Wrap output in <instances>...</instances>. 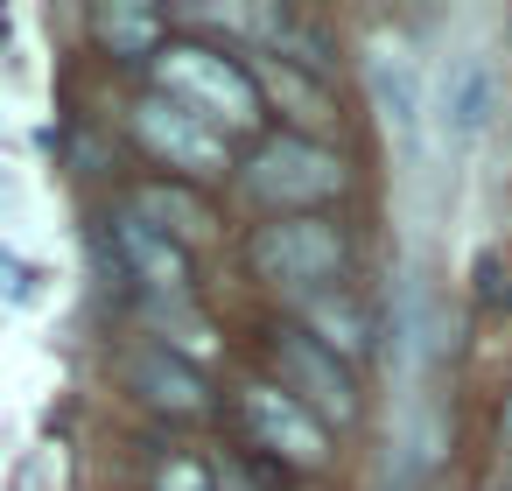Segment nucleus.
I'll list each match as a JSON object with an SVG mask.
<instances>
[{"label":"nucleus","instance_id":"16","mask_svg":"<svg viewBox=\"0 0 512 491\" xmlns=\"http://www.w3.org/2000/svg\"><path fill=\"white\" fill-rule=\"evenodd\" d=\"M155 491H218V484H211V470H204V463H183V456H176V463H162Z\"/></svg>","mask_w":512,"mask_h":491},{"label":"nucleus","instance_id":"7","mask_svg":"<svg viewBox=\"0 0 512 491\" xmlns=\"http://www.w3.org/2000/svg\"><path fill=\"white\" fill-rule=\"evenodd\" d=\"M246 428H253V442H267L295 470H323L330 463V428L302 400H288L281 386H246Z\"/></svg>","mask_w":512,"mask_h":491},{"label":"nucleus","instance_id":"3","mask_svg":"<svg viewBox=\"0 0 512 491\" xmlns=\"http://www.w3.org/2000/svg\"><path fill=\"white\" fill-rule=\"evenodd\" d=\"M344 232L330 225V218H274V225H260L253 232V246H246V260H253V274L260 281H274V288H316V281H330V274H344Z\"/></svg>","mask_w":512,"mask_h":491},{"label":"nucleus","instance_id":"11","mask_svg":"<svg viewBox=\"0 0 512 491\" xmlns=\"http://www.w3.org/2000/svg\"><path fill=\"white\" fill-rule=\"evenodd\" d=\"M134 218H141V225H155V232H162V239H176V246L211 239V211H204L190 190H176V183H148V190L134 197Z\"/></svg>","mask_w":512,"mask_h":491},{"label":"nucleus","instance_id":"8","mask_svg":"<svg viewBox=\"0 0 512 491\" xmlns=\"http://www.w3.org/2000/svg\"><path fill=\"white\" fill-rule=\"evenodd\" d=\"M365 85H372L379 120H386L400 141H414V134H421V106H428L414 50H407V43H393V36H372V50H365Z\"/></svg>","mask_w":512,"mask_h":491},{"label":"nucleus","instance_id":"9","mask_svg":"<svg viewBox=\"0 0 512 491\" xmlns=\"http://www.w3.org/2000/svg\"><path fill=\"white\" fill-rule=\"evenodd\" d=\"M127 379H134V393H141L148 407H162V414H204V407H211L204 372H197L190 358H176L169 344L134 351V358H127Z\"/></svg>","mask_w":512,"mask_h":491},{"label":"nucleus","instance_id":"6","mask_svg":"<svg viewBox=\"0 0 512 491\" xmlns=\"http://www.w3.org/2000/svg\"><path fill=\"white\" fill-rule=\"evenodd\" d=\"M435 120L449 141H477L498 120V64L484 50H456L435 71Z\"/></svg>","mask_w":512,"mask_h":491},{"label":"nucleus","instance_id":"10","mask_svg":"<svg viewBox=\"0 0 512 491\" xmlns=\"http://www.w3.org/2000/svg\"><path fill=\"white\" fill-rule=\"evenodd\" d=\"M120 260L134 267V281H148L162 302H183V281H190V260L176 239H162L155 225H141L134 211L120 218Z\"/></svg>","mask_w":512,"mask_h":491},{"label":"nucleus","instance_id":"4","mask_svg":"<svg viewBox=\"0 0 512 491\" xmlns=\"http://www.w3.org/2000/svg\"><path fill=\"white\" fill-rule=\"evenodd\" d=\"M274 372H281V393L302 400L316 421H351L358 414V379L344 372V358H330L309 330H281L274 337Z\"/></svg>","mask_w":512,"mask_h":491},{"label":"nucleus","instance_id":"17","mask_svg":"<svg viewBox=\"0 0 512 491\" xmlns=\"http://www.w3.org/2000/svg\"><path fill=\"white\" fill-rule=\"evenodd\" d=\"M498 428H505V442H512V400H505V414H498Z\"/></svg>","mask_w":512,"mask_h":491},{"label":"nucleus","instance_id":"2","mask_svg":"<svg viewBox=\"0 0 512 491\" xmlns=\"http://www.w3.org/2000/svg\"><path fill=\"white\" fill-rule=\"evenodd\" d=\"M344 183H351L344 155L316 148L309 134H281V141H267V148L246 162V190H253L260 204L288 211V218H309V204L344 197Z\"/></svg>","mask_w":512,"mask_h":491},{"label":"nucleus","instance_id":"5","mask_svg":"<svg viewBox=\"0 0 512 491\" xmlns=\"http://www.w3.org/2000/svg\"><path fill=\"white\" fill-rule=\"evenodd\" d=\"M134 134H141V148H148L155 162H169V169H183V176H225V134L204 127L197 113L169 106L162 92L134 106Z\"/></svg>","mask_w":512,"mask_h":491},{"label":"nucleus","instance_id":"1","mask_svg":"<svg viewBox=\"0 0 512 491\" xmlns=\"http://www.w3.org/2000/svg\"><path fill=\"white\" fill-rule=\"evenodd\" d=\"M155 92L183 113H197L204 127H218L225 141L260 127V78L239 71L232 57L204 50V43H169L155 50Z\"/></svg>","mask_w":512,"mask_h":491},{"label":"nucleus","instance_id":"14","mask_svg":"<svg viewBox=\"0 0 512 491\" xmlns=\"http://www.w3.org/2000/svg\"><path fill=\"white\" fill-rule=\"evenodd\" d=\"M267 92H274V99H288L302 127H323V120H330V99H323V92H316V85H309L295 64H281V57L267 64Z\"/></svg>","mask_w":512,"mask_h":491},{"label":"nucleus","instance_id":"15","mask_svg":"<svg viewBox=\"0 0 512 491\" xmlns=\"http://www.w3.org/2000/svg\"><path fill=\"white\" fill-rule=\"evenodd\" d=\"M148 316H155V330H176V337H169V344H176V358H183V351H190V358H204V351H211V323H204V316H190L183 302H155Z\"/></svg>","mask_w":512,"mask_h":491},{"label":"nucleus","instance_id":"13","mask_svg":"<svg viewBox=\"0 0 512 491\" xmlns=\"http://www.w3.org/2000/svg\"><path fill=\"white\" fill-rule=\"evenodd\" d=\"M92 29H99V43H113L127 57H141V50L162 43V15H148V8H99Z\"/></svg>","mask_w":512,"mask_h":491},{"label":"nucleus","instance_id":"12","mask_svg":"<svg viewBox=\"0 0 512 491\" xmlns=\"http://www.w3.org/2000/svg\"><path fill=\"white\" fill-rule=\"evenodd\" d=\"M309 330H316V344L330 358H358L372 344V323H365V309L351 295H309Z\"/></svg>","mask_w":512,"mask_h":491}]
</instances>
